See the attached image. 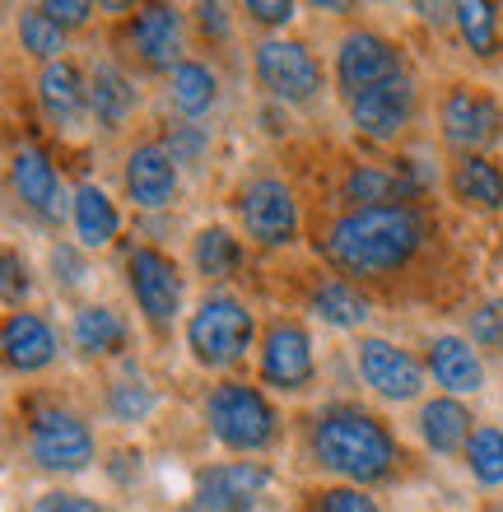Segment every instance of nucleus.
<instances>
[{"instance_id":"22","label":"nucleus","mask_w":503,"mask_h":512,"mask_svg":"<svg viewBox=\"0 0 503 512\" xmlns=\"http://www.w3.org/2000/svg\"><path fill=\"white\" fill-rule=\"evenodd\" d=\"M452 201L471 215H499L503 210V163L490 154H457L448 168Z\"/></svg>"},{"instance_id":"32","label":"nucleus","mask_w":503,"mask_h":512,"mask_svg":"<svg viewBox=\"0 0 503 512\" xmlns=\"http://www.w3.org/2000/svg\"><path fill=\"white\" fill-rule=\"evenodd\" d=\"M154 405H159V396L145 378H117L108 387V415L117 424H145L154 415Z\"/></svg>"},{"instance_id":"12","label":"nucleus","mask_w":503,"mask_h":512,"mask_svg":"<svg viewBox=\"0 0 503 512\" xmlns=\"http://www.w3.org/2000/svg\"><path fill=\"white\" fill-rule=\"evenodd\" d=\"M354 368H359L364 387L387 405L420 401L424 378H429V368H424L406 345H396V340H387V336H359L354 340Z\"/></svg>"},{"instance_id":"3","label":"nucleus","mask_w":503,"mask_h":512,"mask_svg":"<svg viewBox=\"0 0 503 512\" xmlns=\"http://www.w3.org/2000/svg\"><path fill=\"white\" fill-rule=\"evenodd\" d=\"M182 340H187V354L196 368H205V373H229L233 364L247 359V350L261 345L257 312L247 308L238 294H229V289H210V294L187 312Z\"/></svg>"},{"instance_id":"30","label":"nucleus","mask_w":503,"mask_h":512,"mask_svg":"<svg viewBox=\"0 0 503 512\" xmlns=\"http://www.w3.org/2000/svg\"><path fill=\"white\" fill-rule=\"evenodd\" d=\"M14 38H19V52L33 56L38 66H52V61H66V28L52 24L42 5H28V10L14 14Z\"/></svg>"},{"instance_id":"29","label":"nucleus","mask_w":503,"mask_h":512,"mask_svg":"<svg viewBox=\"0 0 503 512\" xmlns=\"http://www.w3.org/2000/svg\"><path fill=\"white\" fill-rule=\"evenodd\" d=\"M452 24H457L466 47H471V56H480V61H494L503 52V14L494 0H462V5H452Z\"/></svg>"},{"instance_id":"23","label":"nucleus","mask_w":503,"mask_h":512,"mask_svg":"<svg viewBox=\"0 0 503 512\" xmlns=\"http://www.w3.org/2000/svg\"><path fill=\"white\" fill-rule=\"evenodd\" d=\"M89 94H94V126L103 135L126 131V122L140 112L136 80H131V75L112 61V56L94 61V70H89Z\"/></svg>"},{"instance_id":"24","label":"nucleus","mask_w":503,"mask_h":512,"mask_svg":"<svg viewBox=\"0 0 503 512\" xmlns=\"http://www.w3.org/2000/svg\"><path fill=\"white\" fill-rule=\"evenodd\" d=\"M70 224H75V243L84 252H103L122 233V210L98 182H80L70 191Z\"/></svg>"},{"instance_id":"13","label":"nucleus","mask_w":503,"mask_h":512,"mask_svg":"<svg viewBox=\"0 0 503 512\" xmlns=\"http://www.w3.org/2000/svg\"><path fill=\"white\" fill-rule=\"evenodd\" d=\"M271 480V466L261 461H215L196 475L182 512H252Z\"/></svg>"},{"instance_id":"10","label":"nucleus","mask_w":503,"mask_h":512,"mask_svg":"<svg viewBox=\"0 0 503 512\" xmlns=\"http://www.w3.org/2000/svg\"><path fill=\"white\" fill-rule=\"evenodd\" d=\"M438 135L457 154H485L503 135V103L480 84H448L438 98Z\"/></svg>"},{"instance_id":"2","label":"nucleus","mask_w":503,"mask_h":512,"mask_svg":"<svg viewBox=\"0 0 503 512\" xmlns=\"http://www.w3.org/2000/svg\"><path fill=\"white\" fill-rule=\"evenodd\" d=\"M308 452L340 485H382L401 466V443L387 429V419L354 401L322 405L308 424Z\"/></svg>"},{"instance_id":"9","label":"nucleus","mask_w":503,"mask_h":512,"mask_svg":"<svg viewBox=\"0 0 503 512\" xmlns=\"http://www.w3.org/2000/svg\"><path fill=\"white\" fill-rule=\"evenodd\" d=\"M126 289H131L140 317H145L154 331H168V326L182 317L187 280H182V266H177L164 247L136 243L126 252Z\"/></svg>"},{"instance_id":"21","label":"nucleus","mask_w":503,"mask_h":512,"mask_svg":"<svg viewBox=\"0 0 503 512\" xmlns=\"http://www.w3.org/2000/svg\"><path fill=\"white\" fill-rule=\"evenodd\" d=\"M424 368L443 387V396H476L485 387V359L471 345V336H452V331L434 336L424 345Z\"/></svg>"},{"instance_id":"41","label":"nucleus","mask_w":503,"mask_h":512,"mask_svg":"<svg viewBox=\"0 0 503 512\" xmlns=\"http://www.w3.org/2000/svg\"><path fill=\"white\" fill-rule=\"evenodd\" d=\"M196 24H201V33L205 38H215V42H229V33H233V14L224 10V5H196Z\"/></svg>"},{"instance_id":"8","label":"nucleus","mask_w":503,"mask_h":512,"mask_svg":"<svg viewBox=\"0 0 503 512\" xmlns=\"http://www.w3.org/2000/svg\"><path fill=\"white\" fill-rule=\"evenodd\" d=\"M257 373L261 382L280 396H303L317 382V350H313V331L299 317H275L261 331L257 345Z\"/></svg>"},{"instance_id":"34","label":"nucleus","mask_w":503,"mask_h":512,"mask_svg":"<svg viewBox=\"0 0 503 512\" xmlns=\"http://www.w3.org/2000/svg\"><path fill=\"white\" fill-rule=\"evenodd\" d=\"M313 512H382V503L359 485H327L313 494Z\"/></svg>"},{"instance_id":"1","label":"nucleus","mask_w":503,"mask_h":512,"mask_svg":"<svg viewBox=\"0 0 503 512\" xmlns=\"http://www.w3.org/2000/svg\"><path fill=\"white\" fill-rule=\"evenodd\" d=\"M429 243V215L415 201L368 205V210H340L322 238L317 256L340 280H392L415 261Z\"/></svg>"},{"instance_id":"11","label":"nucleus","mask_w":503,"mask_h":512,"mask_svg":"<svg viewBox=\"0 0 503 512\" xmlns=\"http://www.w3.org/2000/svg\"><path fill=\"white\" fill-rule=\"evenodd\" d=\"M396 75H406V56L378 28H350L336 42V89L345 103L368 94V89H378V84L396 80Z\"/></svg>"},{"instance_id":"28","label":"nucleus","mask_w":503,"mask_h":512,"mask_svg":"<svg viewBox=\"0 0 503 512\" xmlns=\"http://www.w3.org/2000/svg\"><path fill=\"white\" fill-rule=\"evenodd\" d=\"M168 103H173V112L182 122H201L205 112H215V103H219V75L205 61L187 56L168 75Z\"/></svg>"},{"instance_id":"35","label":"nucleus","mask_w":503,"mask_h":512,"mask_svg":"<svg viewBox=\"0 0 503 512\" xmlns=\"http://www.w3.org/2000/svg\"><path fill=\"white\" fill-rule=\"evenodd\" d=\"M0 289H5L10 312H24L28 294H33V275H28V261L14 247H5V256H0Z\"/></svg>"},{"instance_id":"26","label":"nucleus","mask_w":503,"mask_h":512,"mask_svg":"<svg viewBox=\"0 0 503 512\" xmlns=\"http://www.w3.org/2000/svg\"><path fill=\"white\" fill-rule=\"evenodd\" d=\"M70 345L84 354V359H112L131 345V326L117 308L108 303H84L70 317Z\"/></svg>"},{"instance_id":"38","label":"nucleus","mask_w":503,"mask_h":512,"mask_svg":"<svg viewBox=\"0 0 503 512\" xmlns=\"http://www.w3.org/2000/svg\"><path fill=\"white\" fill-rule=\"evenodd\" d=\"M42 10H47V19H52V24L66 28V33L84 28V24H89V19L98 14L89 0H42Z\"/></svg>"},{"instance_id":"31","label":"nucleus","mask_w":503,"mask_h":512,"mask_svg":"<svg viewBox=\"0 0 503 512\" xmlns=\"http://www.w3.org/2000/svg\"><path fill=\"white\" fill-rule=\"evenodd\" d=\"M462 461L480 489H499L503 485V429L499 424H480Z\"/></svg>"},{"instance_id":"16","label":"nucleus","mask_w":503,"mask_h":512,"mask_svg":"<svg viewBox=\"0 0 503 512\" xmlns=\"http://www.w3.org/2000/svg\"><path fill=\"white\" fill-rule=\"evenodd\" d=\"M182 38H187V14L177 5H140L126 19V47L145 70L173 75L187 56H182Z\"/></svg>"},{"instance_id":"27","label":"nucleus","mask_w":503,"mask_h":512,"mask_svg":"<svg viewBox=\"0 0 503 512\" xmlns=\"http://www.w3.org/2000/svg\"><path fill=\"white\" fill-rule=\"evenodd\" d=\"M243 261H247V247L233 229H224V224H205V229H196V238H191V266H196L201 280L229 284L233 275L243 270Z\"/></svg>"},{"instance_id":"7","label":"nucleus","mask_w":503,"mask_h":512,"mask_svg":"<svg viewBox=\"0 0 503 512\" xmlns=\"http://www.w3.org/2000/svg\"><path fill=\"white\" fill-rule=\"evenodd\" d=\"M233 210H238V224H243L247 243L266 247V252L299 243L303 210H299V196H294V187H289L285 177L261 173V177H252V182H243Z\"/></svg>"},{"instance_id":"18","label":"nucleus","mask_w":503,"mask_h":512,"mask_svg":"<svg viewBox=\"0 0 503 512\" xmlns=\"http://www.w3.org/2000/svg\"><path fill=\"white\" fill-rule=\"evenodd\" d=\"M122 182L136 210H168L177 201V187H182V168H177L164 140H140V145L126 149Z\"/></svg>"},{"instance_id":"15","label":"nucleus","mask_w":503,"mask_h":512,"mask_svg":"<svg viewBox=\"0 0 503 512\" xmlns=\"http://www.w3.org/2000/svg\"><path fill=\"white\" fill-rule=\"evenodd\" d=\"M345 108H350V122L364 140H373V145H396V140L410 131L415 112H420V89H415L410 75H396V80L350 98Z\"/></svg>"},{"instance_id":"40","label":"nucleus","mask_w":503,"mask_h":512,"mask_svg":"<svg viewBox=\"0 0 503 512\" xmlns=\"http://www.w3.org/2000/svg\"><path fill=\"white\" fill-rule=\"evenodd\" d=\"M38 512H108V508L89 499V494H75V489H52V494L38 499Z\"/></svg>"},{"instance_id":"17","label":"nucleus","mask_w":503,"mask_h":512,"mask_svg":"<svg viewBox=\"0 0 503 512\" xmlns=\"http://www.w3.org/2000/svg\"><path fill=\"white\" fill-rule=\"evenodd\" d=\"M10 191H14V201L24 205L28 215H38L42 224H56V219L70 210V196H66V187H61V173H56L52 154L38 145H14Z\"/></svg>"},{"instance_id":"37","label":"nucleus","mask_w":503,"mask_h":512,"mask_svg":"<svg viewBox=\"0 0 503 512\" xmlns=\"http://www.w3.org/2000/svg\"><path fill=\"white\" fill-rule=\"evenodd\" d=\"M471 345L476 350H503V298H490L471 312Z\"/></svg>"},{"instance_id":"6","label":"nucleus","mask_w":503,"mask_h":512,"mask_svg":"<svg viewBox=\"0 0 503 512\" xmlns=\"http://www.w3.org/2000/svg\"><path fill=\"white\" fill-rule=\"evenodd\" d=\"M28 461L47 475H84L98 461V438L89 419L70 405L28 410Z\"/></svg>"},{"instance_id":"39","label":"nucleus","mask_w":503,"mask_h":512,"mask_svg":"<svg viewBox=\"0 0 503 512\" xmlns=\"http://www.w3.org/2000/svg\"><path fill=\"white\" fill-rule=\"evenodd\" d=\"M243 14L257 19V24H266V28H289L294 14H299V5H294V0H247Z\"/></svg>"},{"instance_id":"4","label":"nucleus","mask_w":503,"mask_h":512,"mask_svg":"<svg viewBox=\"0 0 503 512\" xmlns=\"http://www.w3.org/2000/svg\"><path fill=\"white\" fill-rule=\"evenodd\" d=\"M201 415H205L210 438L243 461L275 447V438H280V410L252 382L229 378V382H219V387H210L201 401Z\"/></svg>"},{"instance_id":"25","label":"nucleus","mask_w":503,"mask_h":512,"mask_svg":"<svg viewBox=\"0 0 503 512\" xmlns=\"http://www.w3.org/2000/svg\"><path fill=\"white\" fill-rule=\"evenodd\" d=\"M308 312H313L322 326H331V331H364L368 317H373V298L354 280L327 275V280H317L313 289H308Z\"/></svg>"},{"instance_id":"14","label":"nucleus","mask_w":503,"mask_h":512,"mask_svg":"<svg viewBox=\"0 0 503 512\" xmlns=\"http://www.w3.org/2000/svg\"><path fill=\"white\" fill-rule=\"evenodd\" d=\"M33 98H38L42 122L52 126L56 135H80L84 126L94 122V94H89V80L75 61H52V66H38V80H33Z\"/></svg>"},{"instance_id":"36","label":"nucleus","mask_w":503,"mask_h":512,"mask_svg":"<svg viewBox=\"0 0 503 512\" xmlns=\"http://www.w3.org/2000/svg\"><path fill=\"white\" fill-rule=\"evenodd\" d=\"M47 261H52L56 289H80V284L89 280V261H84V247L80 243H52Z\"/></svg>"},{"instance_id":"19","label":"nucleus","mask_w":503,"mask_h":512,"mask_svg":"<svg viewBox=\"0 0 503 512\" xmlns=\"http://www.w3.org/2000/svg\"><path fill=\"white\" fill-rule=\"evenodd\" d=\"M0 350H5V364L14 373H47L56 364V354H61V336H56V326L42 317V312H10L5 317V331H0Z\"/></svg>"},{"instance_id":"33","label":"nucleus","mask_w":503,"mask_h":512,"mask_svg":"<svg viewBox=\"0 0 503 512\" xmlns=\"http://www.w3.org/2000/svg\"><path fill=\"white\" fill-rule=\"evenodd\" d=\"M168 145V154L177 159V168H196V163L210 154V135H205V126H196V122H177V126H168L164 135H159Z\"/></svg>"},{"instance_id":"20","label":"nucleus","mask_w":503,"mask_h":512,"mask_svg":"<svg viewBox=\"0 0 503 512\" xmlns=\"http://www.w3.org/2000/svg\"><path fill=\"white\" fill-rule=\"evenodd\" d=\"M476 415L462 396H429L415 415V433L434 457H466V447L476 438Z\"/></svg>"},{"instance_id":"5","label":"nucleus","mask_w":503,"mask_h":512,"mask_svg":"<svg viewBox=\"0 0 503 512\" xmlns=\"http://www.w3.org/2000/svg\"><path fill=\"white\" fill-rule=\"evenodd\" d=\"M252 80L280 108H308L327 89V70H322V61H317L308 42L271 33V38H261L252 47Z\"/></svg>"}]
</instances>
